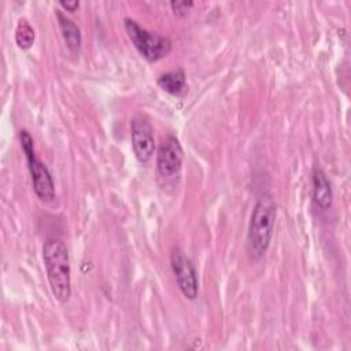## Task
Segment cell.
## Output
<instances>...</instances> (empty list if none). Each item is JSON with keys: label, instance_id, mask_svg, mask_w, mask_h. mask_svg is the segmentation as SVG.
<instances>
[{"label": "cell", "instance_id": "obj_1", "mask_svg": "<svg viewBox=\"0 0 351 351\" xmlns=\"http://www.w3.org/2000/svg\"><path fill=\"white\" fill-rule=\"evenodd\" d=\"M43 259L53 296L66 303L71 296V270L69 251L63 241L48 239L43 244Z\"/></svg>", "mask_w": 351, "mask_h": 351}, {"label": "cell", "instance_id": "obj_7", "mask_svg": "<svg viewBox=\"0 0 351 351\" xmlns=\"http://www.w3.org/2000/svg\"><path fill=\"white\" fill-rule=\"evenodd\" d=\"M184 151L180 141L174 136H169L159 147L156 155V169L159 176L171 177L177 174L182 166Z\"/></svg>", "mask_w": 351, "mask_h": 351}, {"label": "cell", "instance_id": "obj_9", "mask_svg": "<svg viewBox=\"0 0 351 351\" xmlns=\"http://www.w3.org/2000/svg\"><path fill=\"white\" fill-rule=\"evenodd\" d=\"M58 21H59V27L62 30L63 40L67 45V48L71 52H78L81 48V33L80 27L69 18H66L60 11L56 12Z\"/></svg>", "mask_w": 351, "mask_h": 351}, {"label": "cell", "instance_id": "obj_4", "mask_svg": "<svg viewBox=\"0 0 351 351\" xmlns=\"http://www.w3.org/2000/svg\"><path fill=\"white\" fill-rule=\"evenodd\" d=\"M125 29L136 49L148 62H158L170 53L171 41L169 38L143 29L136 21L129 18L125 19Z\"/></svg>", "mask_w": 351, "mask_h": 351}, {"label": "cell", "instance_id": "obj_6", "mask_svg": "<svg viewBox=\"0 0 351 351\" xmlns=\"http://www.w3.org/2000/svg\"><path fill=\"white\" fill-rule=\"evenodd\" d=\"M130 140L137 160L147 163L155 151V140L149 121L141 114L130 121Z\"/></svg>", "mask_w": 351, "mask_h": 351}, {"label": "cell", "instance_id": "obj_8", "mask_svg": "<svg viewBox=\"0 0 351 351\" xmlns=\"http://www.w3.org/2000/svg\"><path fill=\"white\" fill-rule=\"evenodd\" d=\"M313 199L321 210H328L333 200L330 182L319 167H315L313 171Z\"/></svg>", "mask_w": 351, "mask_h": 351}, {"label": "cell", "instance_id": "obj_13", "mask_svg": "<svg viewBox=\"0 0 351 351\" xmlns=\"http://www.w3.org/2000/svg\"><path fill=\"white\" fill-rule=\"evenodd\" d=\"M59 5H60L62 8H64L66 11L74 12V11L78 8L80 3H78V1H60V3H59Z\"/></svg>", "mask_w": 351, "mask_h": 351}, {"label": "cell", "instance_id": "obj_5", "mask_svg": "<svg viewBox=\"0 0 351 351\" xmlns=\"http://www.w3.org/2000/svg\"><path fill=\"white\" fill-rule=\"evenodd\" d=\"M170 266L182 295L193 300L197 296L199 285L197 274L191 259L180 248H174L170 254Z\"/></svg>", "mask_w": 351, "mask_h": 351}, {"label": "cell", "instance_id": "obj_12", "mask_svg": "<svg viewBox=\"0 0 351 351\" xmlns=\"http://www.w3.org/2000/svg\"><path fill=\"white\" fill-rule=\"evenodd\" d=\"M170 5H171V8L174 10L176 14L184 15L188 11V8L193 5V3H191V1H188V3L186 1H171Z\"/></svg>", "mask_w": 351, "mask_h": 351}, {"label": "cell", "instance_id": "obj_10", "mask_svg": "<svg viewBox=\"0 0 351 351\" xmlns=\"http://www.w3.org/2000/svg\"><path fill=\"white\" fill-rule=\"evenodd\" d=\"M158 85L169 92L170 95H180L186 85V80H185V73L182 70H174V71H169L162 74L158 78Z\"/></svg>", "mask_w": 351, "mask_h": 351}, {"label": "cell", "instance_id": "obj_2", "mask_svg": "<svg viewBox=\"0 0 351 351\" xmlns=\"http://www.w3.org/2000/svg\"><path fill=\"white\" fill-rule=\"evenodd\" d=\"M276 221V203L270 196L261 197L252 210L248 232H247V251L251 259H261L267 251Z\"/></svg>", "mask_w": 351, "mask_h": 351}, {"label": "cell", "instance_id": "obj_3", "mask_svg": "<svg viewBox=\"0 0 351 351\" xmlns=\"http://www.w3.org/2000/svg\"><path fill=\"white\" fill-rule=\"evenodd\" d=\"M19 140L27 160V167L32 176L36 196L43 202H51L55 197V185L49 170L41 160L37 159L33 138L27 130L22 129L19 132Z\"/></svg>", "mask_w": 351, "mask_h": 351}, {"label": "cell", "instance_id": "obj_11", "mask_svg": "<svg viewBox=\"0 0 351 351\" xmlns=\"http://www.w3.org/2000/svg\"><path fill=\"white\" fill-rule=\"evenodd\" d=\"M15 41L19 48L29 49L34 43V30L33 27L23 19L19 21L15 30Z\"/></svg>", "mask_w": 351, "mask_h": 351}]
</instances>
